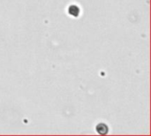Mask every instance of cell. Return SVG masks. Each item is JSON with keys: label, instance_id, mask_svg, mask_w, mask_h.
<instances>
[{"label": "cell", "instance_id": "1", "mask_svg": "<svg viewBox=\"0 0 151 136\" xmlns=\"http://www.w3.org/2000/svg\"><path fill=\"white\" fill-rule=\"evenodd\" d=\"M96 131L99 134H106L109 131V128L105 124H103V123H100V124H98L96 125Z\"/></svg>", "mask_w": 151, "mask_h": 136}, {"label": "cell", "instance_id": "2", "mask_svg": "<svg viewBox=\"0 0 151 136\" xmlns=\"http://www.w3.org/2000/svg\"><path fill=\"white\" fill-rule=\"evenodd\" d=\"M68 12L72 16L77 17L79 13H80V9H79V7L77 6H71L68 9Z\"/></svg>", "mask_w": 151, "mask_h": 136}]
</instances>
